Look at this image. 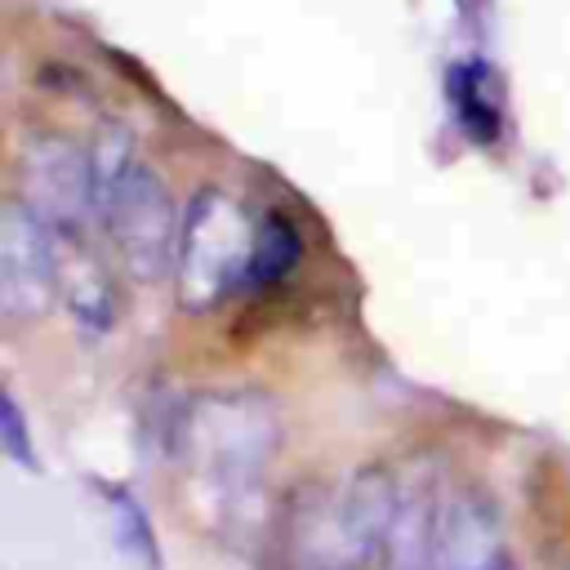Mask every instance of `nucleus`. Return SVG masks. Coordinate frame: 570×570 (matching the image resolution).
Instances as JSON below:
<instances>
[{"instance_id": "nucleus-1", "label": "nucleus", "mask_w": 570, "mask_h": 570, "mask_svg": "<svg viewBox=\"0 0 570 570\" xmlns=\"http://www.w3.org/2000/svg\"><path fill=\"white\" fill-rule=\"evenodd\" d=\"M174 445L178 463L227 521L249 512V503L263 494L267 468L281 450V419L276 405L254 387H214L183 401Z\"/></svg>"}, {"instance_id": "nucleus-2", "label": "nucleus", "mask_w": 570, "mask_h": 570, "mask_svg": "<svg viewBox=\"0 0 570 570\" xmlns=\"http://www.w3.org/2000/svg\"><path fill=\"white\" fill-rule=\"evenodd\" d=\"M258 223L223 187H200L183 205V236L174 258V294L191 316L214 312L227 294L245 289Z\"/></svg>"}, {"instance_id": "nucleus-3", "label": "nucleus", "mask_w": 570, "mask_h": 570, "mask_svg": "<svg viewBox=\"0 0 570 570\" xmlns=\"http://www.w3.org/2000/svg\"><path fill=\"white\" fill-rule=\"evenodd\" d=\"M98 223L111 240L116 263L142 281L156 285L165 276H174V258H178V236H183V214L165 187V178L151 165H134L116 191L107 196V205L98 209Z\"/></svg>"}, {"instance_id": "nucleus-4", "label": "nucleus", "mask_w": 570, "mask_h": 570, "mask_svg": "<svg viewBox=\"0 0 570 570\" xmlns=\"http://www.w3.org/2000/svg\"><path fill=\"white\" fill-rule=\"evenodd\" d=\"M13 196L53 232H80L94 214L89 151L67 134H31L13 156Z\"/></svg>"}, {"instance_id": "nucleus-5", "label": "nucleus", "mask_w": 570, "mask_h": 570, "mask_svg": "<svg viewBox=\"0 0 570 570\" xmlns=\"http://www.w3.org/2000/svg\"><path fill=\"white\" fill-rule=\"evenodd\" d=\"M58 298V236L18 196L0 205V316L40 321Z\"/></svg>"}, {"instance_id": "nucleus-6", "label": "nucleus", "mask_w": 570, "mask_h": 570, "mask_svg": "<svg viewBox=\"0 0 570 570\" xmlns=\"http://www.w3.org/2000/svg\"><path fill=\"white\" fill-rule=\"evenodd\" d=\"M401 503V481L387 463H361L334 499V557L338 570H365L383 557L387 525Z\"/></svg>"}, {"instance_id": "nucleus-7", "label": "nucleus", "mask_w": 570, "mask_h": 570, "mask_svg": "<svg viewBox=\"0 0 570 570\" xmlns=\"http://www.w3.org/2000/svg\"><path fill=\"white\" fill-rule=\"evenodd\" d=\"M503 557L499 508L472 490H445L436 512V570H490Z\"/></svg>"}, {"instance_id": "nucleus-8", "label": "nucleus", "mask_w": 570, "mask_h": 570, "mask_svg": "<svg viewBox=\"0 0 570 570\" xmlns=\"http://www.w3.org/2000/svg\"><path fill=\"white\" fill-rule=\"evenodd\" d=\"M58 236V294L67 298L71 316L89 330H111L116 298L102 272V258L85 245L80 232H53Z\"/></svg>"}, {"instance_id": "nucleus-9", "label": "nucleus", "mask_w": 570, "mask_h": 570, "mask_svg": "<svg viewBox=\"0 0 570 570\" xmlns=\"http://www.w3.org/2000/svg\"><path fill=\"white\" fill-rule=\"evenodd\" d=\"M436 512H441V499L432 485L423 481L401 485V503L379 557L383 570H436Z\"/></svg>"}, {"instance_id": "nucleus-10", "label": "nucleus", "mask_w": 570, "mask_h": 570, "mask_svg": "<svg viewBox=\"0 0 570 570\" xmlns=\"http://www.w3.org/2000/svg\"><path fill=\"white\" fill-rule=\"evenodd\" d=\"M303 258V232L285 209H267L258 218V236H254V258L245 272V289H272L281 285Z\"/></svg>"}, {"instance_id": "nucleus-11", "label": "nucleus", "mask_w": 570, "mask_h": 570, "mask_svg": "<svg viewBox=\"0 0 570 570\" xmlns=\"http://www.w3.org/2000/svg\"><path fill=\"white\" fill-rule=\"evenodd\" d=\"M94 485H98L102 508H107V517H111L116 543H120L142 570H160V566H165V561H160V543H156V530H151L147 508L134 499V490L120 485V481H94Z\"/></svg>"}, {"instance_id": "nucleus-12", "label": "nucleus", "mask_w": 570, "mask_h": 570, "mask_svg": "<svg viewBox=\"0 0 570 570\" xmlns=\"http://www.w3.org/2000/svg\"><path fill=\"white\" fill-rule=\"evenodd\" d=\"M450 94H454V116H459L463 134L476 147H494L503 125H499V102L490 98V85H485V67H476V62L454 67Z\"/></svg>"}, {"instance_id": "nucleus-13", "label": "nucleus", "mask_w": 570, "mask_h": 570, "mask_svg": "<svg viewBox=\"0 0 570 570\" xmlns=\"http://www.w3.org/2000/svg\"><path fill=\"white\" fill-rule=\"evenodd\" d=\"M138 165V156H134V134L125 129V125H102L98 134H94V142H89V169H94V218H98V209L107 205V196L116 191V183L129 174Z\"/></svg>"}, {"instance_id": "nucleus-14", "label": "nucleus", "mask_w": 570, "mask_h": 570, "mask_svg": "<svg viewBox=\"0 0 570 570\" xmlns=\"http://www.w3.org/2000/svg\"><path fill=\"white\" fill-rule=\"evenodd\" d=\"M0 450L22 468V472H36L40 468V454L31 445V432H27V414L18 405V396L4 387L0 392Z\"/></svg>"}, {"instance_id": "nucleus-15", "label": "nucleus", "mask_w": 570, "mask_h": 570, "mask_svg": "<svg viewBox=\"0 0 570 570\" xmlns=\"http://www.w3.org/2000/svg\"><path fill=\"white\" fill-rule=\"evenodd\" d=\"M490 570H517V566H512V561H508V557H499V561H494V566H490Z\"/></svg>"}, {"instance_id": "nucleus-16", "label": "nucleus", "mask_w": 570, "mask_h": 570, "mask_svg": "<svg viewBox=\"0 0 570 570\" xmlns=\"http://www.w3.org/2000/svg\"><path fill=\"white\" fill-rule=\"evenodd\" d=\"M561 570H570V561H566V566H561Z\"/></svg>"}]
</instances>
